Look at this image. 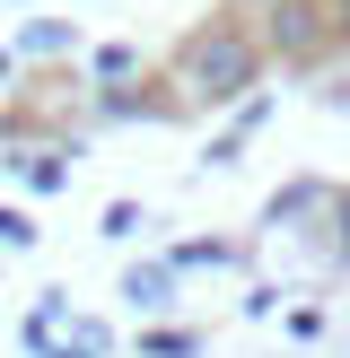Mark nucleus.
I'll use <instances>...</instances> for the list:
<instances>
[{"label": "nucleus", "instance_id": "nucleus-1", "mask_svg": "<svg viewBox=\"0 0 350 358\" xmlns=\"http://www.w3.org/2000/svg\"><path fill=\"white\" fill-rule=\"evenodd\" d=\"M254 79H262V44L237 17H202V27L175 44V87H184L192 105H237Z\"/></svg>", "mask_w": 350, "mask_h": 358}, {"label": "nucleus", "instance_id": "nucleus-2", "mask_svg": "<svg viewBox=\"0 0 350 358\" xmlns=\"http://www.w3.org/2000/svg\"><path fill=\"white\" fill-rule=\"evenodd\" d=\"M254 44L272 52V62H324L342 35H332V9H324V0H272Z\"/></svg>", "mask_w": 350, "mask_h": 358}, {"label": "nucleus", "instance_id": "nucleus-3", "mask_svg": "<svg viewBox=\"0 0 350 358\" xmlns=\"http://www.w3.org/2000/svg\"><path fill=\"white\" fill-rule=\"evenodd\" d=\"M62 175H70L62 157H27V184H35V192H62Z\"/></svg>", "mask_w": 350, "mask_h": 358}, {"label": "nucleus", "instance_id": "nucleus-4", "mask_svg": "<svg viewBox=\"0 0 350 358\" xmlns=\"http://www.w3.org/2000/svg\"><path fill=\"white\" fill-rule=\"evenodd\" d=\"M324 9H332V35L350 44V0H324Z\"/></svg>", "mask_w": 350, "mask_h": 358}, {"label": "nucleus", "instance_id": "nucleus-5", "mask_svg": "<svg viewBox=\"0 0 350 358\" xmlns=\"http://www.w3.org/2000/svg\"><path fill=\"white\" fill-rule=\"evenodd\" d=\"M237 9H272V0H237Z\"/></svg>", "mask_w": 350, "mask_h": 358}]
</instances>
